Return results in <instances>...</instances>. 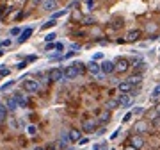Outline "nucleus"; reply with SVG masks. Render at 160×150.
Here are the masks:
<instances>
[{
	"instance_id": "obj_44",
	"label": "nucleus",
	"mask_w": 160,
	"mask_h": 150,
	"mask_svg": "<svg viewBox=\"0 0 160 150\" xmlns=\"http://www.w3.org/2000/svg\"><path fill=\"white\" fill-rule=\"evenodd\" d=\"M125 150H139V148H135V146H132V145H128V146H126Z\"/></svg>"
},
{
	"instance_id": "obj_15",
	"label": "nucleus",
	"mask_w": 160,
	"mask_h": 150,
	"mask_svg": "<svg viewBox=\"0 0 160 150\" xmlns=\"http://www.w3.org/2000/svg\"><path fill=\"white\" fill-rule=\"evenodd\" d=\"M109 120H110V111H109V109L101 111V113H100V118H98V122H100V123H107Z\"/></svg>"
},
{
	"instance_id": "obj_11",
	"label": "nucleus",
	"mask_w": 160,
	"mask_h": 150,
	"mask_svg": "<svg viewBox=\"0 0 160 150\" xmlns=\"http://www.w3.org/2000/svg\"><path fill=\"white\" fill-rule=\"evenodd\" d=\"M68 138H70V141L77 143V141H80L82 134H80V131H78V129H71V131H70V134H68Z\"/></svg>"
},
{
	"instance_id": "obj_23",
	"label": "nucleus",
	"mask_w": 160,
	"mask_h": 150,
	"mask_svg": "<svg viewBox=\"0 0 160 150\" xmlns=\"http://www.w3.org/2000/svg\"><path fill=\"white\" fill-rule=\"evenodd\" d=\"M82 23H84V25H91V23H94V20L91 18V16H84V18H82Z\"/></svg>"
},
{
	"instance_id": "obj_4",
	"label": "nucleus",
	"mask_w": 160,
	"mask_h": 150,
	"mask_svg": "<svg viewBox=\"0 0 160 150\" xmlns=\"http://www.w3.org/2000/svg\"><path fill=\"white\" fill-rule=\"evenodd\" d=\"M100 70L109 75V73H114V72H116V66H114L112 61H103V63L100 64Z\"/></svg>"
},
{
	"instance_id": "obj_34",
	"label": "nucleus",
	"mask_w": 160,
	"mask_h": 150,
	"mask_svg": "<svg viewBox=\"0 0 160 150\" xmlns=\"http://www.w3.org/2000/svg\"><path fill=\"white\" fill-rule=\"evenodd\" d=\"M73 55H75V52H68V54H66V55H62L61 59H70V57H73Z\"/></svg>"
},
{
	"instance_id": "obj_20",
	"label": "nucleus",
	"mask_w": 160,
	"mask_h": 150,
	"mask_svg": "<svg viewBox=\"0 0 160 150\" xmlns=\"http://www.w3.org/2000/svg\"><path fill=\"white\" fill-rule=\"evenodd\" d=\"M55 25H57V20H48L47 23H43V29H52Z\"/></svg>"
},
{
	"instance_id": "obj_10",
	"label": "nucleus",
	"mask_w": 160,
	"mask_h": 150,
	"mask_svg": "<svg viewBox=\"0 0 160 150\" xmlns=\"http://www.w3.org/2000/svg\"><path fill=\"white\" fill-rule=\"evenodd\" d=\"M139 38H141V31H130V32L126 34L125 41H128V43H133V41H137Z\"/></svg>"
},
{
	"instance_id": "obj_43",
	"label": "nucleus",
	"mask_w": 160,
	"mask_h": 150,
	"mask_svg": "<svg viewBox=\"0 0 160 150\" xmlns=\"http://www.w3.org/2000/svg\"><path fill=\"white\" fill-rule=\"evenodd\" d=\"M52 48H55V45H52V43H48V45H47V50H52Z\"/></svg>"
},
{
	"instance_id": "obj_21",
	"label": "nucleus",
	"mask_w": 160,
	"mask_h": 150,
	"mask_svg": "<svg viewBox=\"0 0 160 150\" xmlns=\"http://www.w3.org/2000/svg\"><path fill=\"white\" fill-rule=\"evenodd\" d=\"M118 105H119V104H118V100H109L105 107H107V109H114V107H118Z\"/></svg>"
},
{
	"instance_id": "obj_47",
	"label": "nucleus",
	"mask_w": 160,
	"mask_h": 150,
	"mask_svg": "<svg viewBox=\"0 0 160 150\" xmlns=\"http://www.w3.org/2000/svg\"><path fill=\"white\" fill-rule=\"evenodd\" d=\"M0 55H4V52H2V45H0Z\"/></svg>"
},
{
	"instance_id": "obj_12",
	"label": "nucleus",
	"mask_w": 160,
	"mask_h": 150,
	"mask_svg": "<svg viewBox=\"0 0 160 150\" xmlns=\"http://www.w3.org/2000/svg\"><path fill=\"white\" fill-rule=\"evenodd\" d=\"M118 88H119L121 93H130V91L133 90V84H130L128 80H125V82H121V84L118 86Z\"/></svg>"
},
{
	"instance_id": "obj_3",
	"label": "nucleus",
	"mask_w": 160,
	"mask_h": 150,
	"mask_svg": "<svg viewBox=\"0 0 160 150\" xmlns=\"http://www.w3.org/2000/svg\"><path fill=\"white\" fill-rule=\"evenodd\" d=\"M48 79H50L52 82H59V80H64V72H62L61 68H54V70L50 72Z\"/></svg>"
},
{
	"instance_id": "obj_48",
	"label": "nucleus",
	"mask_w": 160,
	"mask_h": 150,
	"mask_svg": "<svg viewBox=\"0 0 160 150\" xmlns=\"http://www.w3.org/2000/svg\"><path fill=\"white\" fill-rule=\"evenodd\" d=\"M36 150H44V148H36Z\"/></svg>"
},
{
	"instance_id": "obj_32",
	"label": "nucleus",
	"mask_w": 160,
	"mask_h": 150,
	"mask_svg": "<svg viewBox=\"0 0 160 150\" xmlns=\"http://www.w3.org/2000/svg\"><path fill=\"white\" fill-rule=\"evenodd\" d=\"M25 66H27V63H25V61H23V63H18V64H16V68H18V70H23Z\"/></svg>"
},
{
	"instance_id": "obj_26",
	"label": "nucleus",
	"mask_w": 160,
	"mask_h": 150,
	"mask_svg": "<svg viewBox=\"0 0 160 150\" xmlns=\"http://www.w3.org/2000/svg\"><path fill=\"white\" fill-rule=\"evenodd\" d=\"M151 123H153L155 129H160V116H155V120H153Z\"/></svg>"
},
{
	"instance_id": "obj_5",
	"label": "nucleus",
	"mask_w": 160,
	"mask_h": 150,
	"mask_svg": "<svg viewBox=\"0 0 160 150\" xmlns=\"http://www.w3.org/2000/svg\"><path fill=\"white\" fill-rule=\"evenodd\" d=\"M64 72V79H75L80 72H78V68L75 66V64H71V66H68L66 70H62Z\"/></svg>"
},
{
	"instance_id": "obj_46",
	"label": "nucleus",
	"mask_w": 160,
	"mask_h": 150,
	"mask_svg": "<svg viewBox=\"0 0 160 150\" xmlns=\"http://www.w3.org/2000/svg\"><path fill=\"white\" fill-rule=\"evenodd\" d=\"M156 113H158V116H160V104L156 105Z\"/></svg>"
},
{
	"instance_id": "obj_30",
	"label": "nucleus",
	"mask_w": 160,
	"mask_h": 150,
	"mask_svg": "<svg viewBox=\"0 0 160 150\" xmlns=\"http://www.w3.org/2000/svg\"><path fill=\"white\" fill-rule=\"evenodd\" d=\"M36 132H37V129H36L34 125H30V127H29V134H30V136H34Z\"/></svg>"
},
{
	"instance_id": "obj_41",
	"label": "nucleus",
	"mask_w": 160,
	"mask_h": 150,
	"mask_svg": "<svg viewBox=\"0 0 160 150\" xmlns=\"http://www.w3.org/2000/svg\"><path fill=\"white\" fill-rule=\"evenodd\" d=\"M43 2H44V0H32V4H34V6H37V4H43Z\"/></svg>"
},
{
	"instance_id": "obj_37",
	"label": "nucleus",
	"mask_w": 160,
	"mask_h": 150,
	"mask_svg": "<svg viewBox=\"0 0 160 150\" xmlns=\"http://www.w3.org/2000/svg\"><path fill=\"white\" fill-rule=\"evenodd\" d=\"M118 136H119V131H114V132H112V136H110V139H116Z\"/></svg>"
},
{
	"instance_id": "obj_40",
	"label": "nucleus",
	"mask_w": 160,
	"mask_h": 150,
	"mask_svg": "<svg viewBox=\"0 0 160 150\" xmlns=\"http://www.w3.org/2000/svg\"><path fill=\"white\" fill-rule=\"evenodd\" d=\"M62 48H64L62 43H57V45H55V50H62Z\"/></svg>"
},
{
	"instance_id": "obj_25",
	"label": "nucleus",
	"mask_w": 160,
	"mask_h": 150,
	"mask_svg": "<svg viewBox=\"0 0 160 150\" xmlns=\"http://www.w3.org/2000/svg\"><path fill=\"white\" fill-rule=\"evenodd\" d=\"M55 38H57V36H55L54 32H50V34H47V36H44V41H47V43H52Z\"/></svg>"
},
{
	"instance_id": "obj_24",
	"label": "nucleus",
	"mask_w": 160,
	"mask_h": 150,
	"mask_svg": "<svg viewBox=\"0 0 160 150\" xmlns=\"http://www.w3.org/2000/svg\"><path fill=\"white\" fill-rule=\"evenodd\" d=\"M13 86H14V80H9V82H6V84H4L0 90H2V91H7L9 88H13Z\"/></svg>"
},
{
	"instance_id": "obj_1",
	"label": "nucleus",
	"mask_w": 160,
	"mask_h": 150,
	"mask_svg": "<svg viewBox=\"0 0 160 150\" xmlns=\"http://www.w3.org/2000/svg\"><path fill=\"white\" fill-rule=\"evenodd\" d=\"M23 90H25L27 93H36V91L39 90V82L34 80V79H25V80H23Z\"/></svg>"
},
{
	"instance_id": "obj_17",
	"label": "nucleus",
	"mask_w": 160,
	"mask_h": 150,
	"mask_svg": "<svg viewBox=\"0 0 160 150\" xmlns=\"http://www.w3.org/2000/svg\"><path fill=\"white\" fill-rule=\"evenodd\" d=\"M6 107H7V111H16L18 104H16V100H14V98H9V100H7V104H6Z\"/></svg>"
},
{
	"instance_id": "obj_36",
	"label": "nucleus",
	"mask_w": 160,
	"mask_h": 150,
	"mask_svg": "<svg viewBox=\"0 0 160 150\" xmlns=\"http://www.w3.org/2000/svg\"><path fill=\"white\" fill-rule=\"evenodd\" d=\"M11 34H13V36H18V34H20V29H18V27L11 29Z\"/></svg>"
},
{
	"instance_id": "obj_42",
	"label": "nucleus",
	"mask_w": 160,
	"mask_h": 150,
	"mask_svg": "<svg viewBox=\"0 0 160 150\" xmlns=\"http://www.w3.org/2000/svg\"><path fill=\"white\" fill-rule=\"evenodd\" d=\"M93 4H94V0H87V7H93Z\"/></svg>"
},
{
	"instance_id": "obj_38",
	"label": "nucleus",
	"mask_w": 160,
	"mask_h": 150,
	"mask_svg": "<svg viewBox=\"0 0 160 150\" xmlns=\"http://www.w3.org/2000/svg\"><path fill=\"white\" fill-rule=\"evenodd\" d=\"M101 57H103V54H101V52H98V54H94V59H93V61H96V59H101Z\"/></svg>"
},
{
	"instance_id": "obj_27",
	"label": "nucleus",
	"mask_w": 160,
	"mask_h": 150,
	"mask_svg": "<svg viewBox=\"0 0 160 150\" xmlns=\"http://www.w3.org/2000/svg\"><path fill=\"white\" fill-rule=\"evenodd\" d=\"M0 75H2V77L9 75V68H6V66H0Z\"/></svg>"
},
{
	"instance_id": "obj_8",
	"label": "nucleus",
	"mask_w": 160,
	"mask_h": 150,
	"mask_svg": "<svg viewBox=\"0 0 160 150\" xmlns=\"http://www.w3.org/2000/svg\"><path fill=\"white\" fill-rule=\"evenodd\" d=\"M118 104H119V105H125V107H128V105L132 104V95H128V93H123V95H119V98H118Z\"/></svg>"
},
{
	"instance_id": "obj_39",
	"label": "nucleus",
	"mask_w": 160,
	"mask_h": 150,
	"mask_svg": "<svg viewBox=\"0 0 160 150\" xmlns=\"http://www.w3.org/2000/svg\"><path fill=\"white\" fill-rule=\"evenodd\" d=\"M87 141H89L87 138H80V141H78V143H80V145H87Z\"/></svg>"
},
{
	"instance_id": "obj_7",
	"label": "nucleus",
	"mask_w": 160,
	"mask_h": 150,
	"mask_svg": "<svg viewBox=\"0 0 160 150\" xmlns=\"http://www.w3.org/2000/svg\"><path fill=\"white\" fill-rule=\"evenodd\" d=\"M32 32H34V29L32 27H27L23 32H20V38H18V43H23V41H27L30 36H32Z\"/></svg>"
},
{
	"instance_id": "obj_31",
	"label": "nucleus",
	"mask_w": 160,
	"mask_h": 150,
	"mask_svg": "<svg viewBox=\"0 0 160 150\" xmlns=\"http://www.w3.org/2000/svg\"><path fill=\"white\" fill-rule=\"evenodd\" d=\"M132 116H133L132 113H126V114H125V118H123V122H125V123H126V122H130V120H132Z\"/></svg>"
},
{
	"instance_id": "obj_9",
	"label": "nucleus",
	"mask_w": 160,
	"mask_h": 150,
	"mask_svg": "<svg viewBox=\"0 0 160 150\" xmlns=\"http://www.w3.org/2000/svg\"><path fill=\"white\" fill-rule=\"evenodd\" d=\"M130 145H132V146H135V148H141V146L144 145V139H142L139 134H135V136H132V138H130Z\"/></svg>"
},
{
	"instance_id": "obj_33",
	"label": "nucleus",
	"mask_w": 160,
	"mask_h": 150,
	"mask_svg": "<svg viewBox=\"0 0 160 150\" xmlns=\"http://www.w3.org/2000/svg\"><path fill=\"white\" fill-rule=\"evenodd\" d=\"M146 129H148V127H146V125H144L142 122H141L139 125H137V131H146Z\"/></svg>"
},
{
	"instance_id": "obj_16",
	"label": "nucleus",
	"mask_w": 160,
	"mask_h": 150,
	"mask_svg": "<svg viewBox=\"0 0 160 150\" xmlns=\"http://www.w3.org/2000/svg\"><path fill=\"white\" fill-rule=\"evenodd\" d=\"M14 100H16V104H18V105H23V107H25V105L29 104V102H27V98H25L23 95H21V93L14 95Z\"/></svg>"
},
{
	"instance_id": "obj_18",
	"label": "nucleus",
	"mask_w": 160,
	"mask_h": 150,
	"mask_svg": "<svg viewBox=\"0 0 160 150\" xmlns=\"http://www.w3.org/2000/svg\"><path fill=\"white\" fill-rule=\"evenodd\" d=\"M141 79H142V75H141V73H137V75H132V77L128 79V82H130V84H139Z\"/></svg>"
},
{
	"instance_id": "obj_19",
	"label": "nucleus",
	"mask_w": 160,
	"mask_h": 150,
	"mask_svg": "<svg viewBox=\"0 0 160 150\" xmlns=\"http://www.w3.org/2000/svg\"><path fill=\"white\" fill-rule=\"evenodd\" d=\"M6 116H7V107L0 104V122H4V120H6Z\"/></svg>"
},
{
	"instance_id": "obj_35",
	"label": "nucleus",
	"mask_w": 160,
	"mask_h": 150,
	"mask_svg": "<svg viewBox=\"0 0 160 150\" xmlns=\"http://www.w3.org/2000/svg\"><path fill=\"white\" fill-rule=\"evenodd\" d=\"M0 45H2V47H11V39H6V41H2Z\"/></svg>"
},
{
	"instance_id": "obj_45",
	"label": "nucleus",
	"mask_w": 160,
	"mask_h": 150,
	"mask_svg": "<svg viewBox=\"0 0 160 150\" xmlns=\"http://www.w3.org/2000/svg\"><path fill=\"white\" fill-rule=\"evenodd\" d=\"M101 146H103V145H94V146H93V150H101Z\"/></svg>"
},
{
	"instance_id": "obj_2",
	"label": "nucleus",
	"mask_w": 160,
	"mask_h": 150,
	"mask_svg": "<svg viewBox=\"0 0 160 150\" xmlns=\"http://www.w3.org/2000/svg\"><path fill=\"white\" fill-rule=\"evenodd\" d=\"M114 66H116V72H119V73H125L128 68H130V61L128 59H118V63L114 64Z\"/></svg>"
},
{
	"instance_id": "obj_22",
	"label": "nucleus",
	"mask_w": 160,
	"mask_h": 150,
	"mask_svg": "<svg viewBox=\"0 0 160 150\" xmlns=\"http://www.w3.org/2000/svg\"><path fill=\"white\" fill-rule=\"evenodd\" d=\"M68 13V9H62V11H57V13H54V16H52V20H57V18H61V16H64Z\"/></svg>"
},
{
	"instance_id": "obj_13",
	"label": "nucleus",
	"mask_w": 160,
	"mask_h": 150,
	"mask_svg": "<svg viewBox=\"0 0 160 150\" xmlns=\"http://www.w3.org/2000/svg\"><path fill=\"white\" fill-rule=\"evenodd\" d=\"M57 7V0H44L43 2V9L44 11H54Z\"/></svg>"
},
{
	"instance_id": "obj_14",
	"label": "nucleus",
	"mask_w": 160,
	"mask_h": 150,
	"mask_svg": "<svg viewBox=\"0 0 160 150\" xmlns=\"http://www.w3.org/2000/svg\"><path fill=\"white\" fill-rule=\"evenodd\" d=\"M87 70H89L91 73H93V75H96V73L100 72V64H98L96 61H91V63L87 64Z\"/></svg>"
},
{
	"instance_id": "obj_29",
	"label": "nucleus",
	"mask_w": 160,
	"mask_h": 150,
	"mask_svg": "<svg viewBox=\"0 0 160 150\" xmlns=\"http://www.w3.org/2000/svg\"><path fill=\"white\" fill-rule=\"evenodd\" d=\"M142 113H144V109H142V107H135L132 114H142Z\"/></svg>"
},
{
	"instance_id": "obj_28",
	"label": "nucleus",
	"mask_w": 160,
	"mask_h": 150,
	"mask_svg": "<svg viewBox=\"0 0 160 150\" xmlns=\"http://www.w3.org/2000/svg\"><path fill=\"white\" fill-rule=\"evenodd\" d=\"M151 97H160V84L156 86V88L153 90V93H151Z\"/></svg>"
},
{
	"instance_id": "obj_6",
	"label": "nucleus",
	"mask_w": 160,
	"mask_h": 150,
	"mask_svg": "<svg viewBox=\"0 0 160 150\" xmlns=\"http://www.w3.org/2000/svg\"><path fill=\"white\" fill-rule=\"evenodd\" d=\"M82 131H84V132H94V131H96V122L85 120V122L82 123Z\"/></svg>"
}]
</instances>
